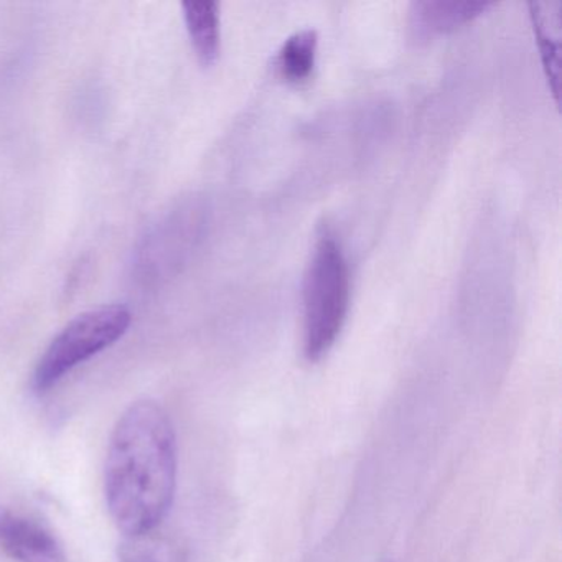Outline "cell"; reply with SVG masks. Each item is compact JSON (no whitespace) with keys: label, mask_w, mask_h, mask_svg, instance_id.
I'll list each match as a JSON object with an SVG mask.
<instances>
[{"label":"cell","mask_w":562,"mask_h":562,"mask_svg":"<svg viewBox=\"0 0 562 562\" xmlns=\"http://www.w3.org/2000/svg\"><path fill=\"white\" fill-rule=\"evenodd\" d=\"M176 486L172 420L156 401H136L117 420L108 446L104 496L114 525L126 536L156 531Z\"/></svg>","instance_id":"obj_1"},{"label":"cell","mask_w":562,"mask_h":562,"mask_svg":"<svg viewBox=\"0 0 562 562\" xmlns=\"http://www.w3.org/2000/svg\"><path fill=\"white\" fill-rule=\"evenodd\" d=\"M350 307V271L334 236L322 235L304 279V355L318 361L330 351Z\"/></svg>","instance_id":"obj_2"},{"label":"cell","mask_w":562,"mask_h":562,"mask_svg":"<svg viewBox=\"0 0 562 562\" xmlns=\"http://www.w3.org/2000/svg\"><path fill=\"white\" fill-rule=\"evenodd\" d=\"M133 315L124 305H106L75 317L48 345L34 373L37 393H47L68 373L116 344L131 327Z\"/></svg>","instance_id":"obj_3"},{"label":"cell","mask_w":562,"mask_h":562,"mask_svg":"<svg viewBox=\"0 0 562 562\" xmlns=\"http://www.w3.org/2000/svg\"><path fill=\"white\" fill-rule=\"evenodd\" d=\"M202 228V210L195 205L180 206L157 223L136 252L139 281L154 285L176 274L195 248Z\"/></svg>","instance_id":"obj_4"},{"label":"cell","mask_w":562,"mask_h":562,"mask_svg":"<svg viewBox=\"0 0 562 562\" xmlns=\"http://www.w3.org/2000/svg\"><path fill=\"white\" fill-rule=\"evenodd\" d=\"M0 551L15 562H67L57 536L34 516L0 505Z\"/></svg>","instance_id":"obj_5"},{"label":"cell","mask_w":562,"mask_h":562,"mask_svg":"<svg viewBox=\"0 0 562 562\" xmlns=\"http://www.w3.org/2000/svg\"><path fill=\"white\" fill-rule=\"evenodd\" d=\"M493 4L488 2H414L411 5L409 27L419 41L456 31L460 25L473 21Z\"/></svg>","instance_id":"obj_6"},{"label":"cell","mask_w":562,"mask_h":562,"mask_svg":"<svg viewBox=\"0 0 562 562\" xmlns=\"http://www.w3.org/2000/svg\"><path fill=\"white\" fill-rule=\"evenodd\" d=\"M531 9L532 27L536 41L541 50L546 77L551 85L552 93L559 94V71H561V14L558 2H538L529 5Z\"/></svg>","instance_id":"obj_7"},{"label":"cell","mask_w":562,"mask_h":562,"mask_svg":"<svg viewBox=\"0 0 562 562\" xmlns=\"http://www.w3.org/2000/svg\"><path fill=\"white\" fill-rule=\"evenodd\" d=\"M187 31L196 57L205 67L220 55V14L215 2H186L182 5Z\"/></svg>","instance_id":"obj_8"},{"label":"cell","mask_w":562,"mask_h":562,"mask_svg":"<svg viewBox=\"0 0 562 562\" xmlns=\"http://www.w3.org/2000/svg\"><path fill=\"white\" fill-rule=\"evenodd\" d=\"M317 34L301 31L289 37L278 55L279 75L289 83H302L311 77L317 57Z\"/></svg>","instance_id":"obj_9"},{"label":"cell","mask_w":562,"mask_h":562,"mask_svg":"<svg viewBox=\"0 0 562 562\" xmlns=\"http://www.w3.org/2000/svg\"><path fill=\"white\" fill-rule=\"evenodd\" d=\"M120 562H186L182 549L156 531L126 536L120 548Z\"/></svg>","instance_id":"obj_10"}]
</instances>
